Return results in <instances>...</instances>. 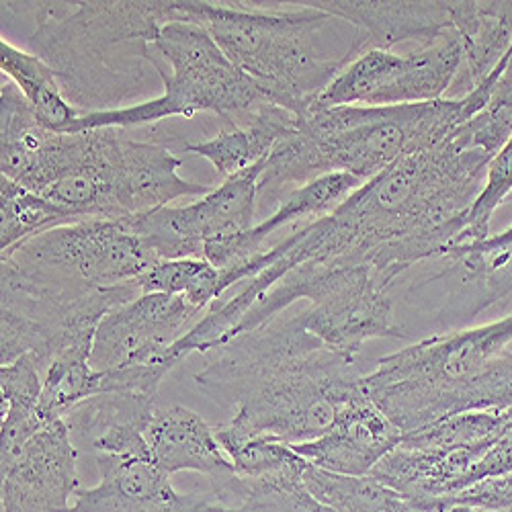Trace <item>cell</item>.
I'll return each instance as SVG.
<instances>
[{"mask_svg":"<svg viewBox=\"0 0 512 512\" xmlns=\"http://www.w3.org/2000/svg\"><path fill=\"white\" fill-rule=\"evenodd\" d=\"M0 480L3 512H70L78 474L68 420H50L23 443L0 449Z\"/></svg>","mask_w":512,"mask_h":512,"instance_id":"15","label":"cell"},{"mask_svg":"<svg viewBox=\"0 0 512 512\" xmlns=\"http://www.w3.org/2000/svg\"><path fill=\"white\" fill-rule=\"evenodd\" d=\"M0 256L58 267L95 287H119L160 263L132 220H84L39 234Z\"/></svg>","mask_w":512,"mask_h":512,"instance_id":"12","label":"cell"},{"mask_svg":"<svg viewBox=\"0 0 512 512\" xmlns=\"http://www.w3.org/2000/svg\"><path fill=\"white\" fill-rule=\"evenodd\" d=\"M486 107L496 111L498 115H502L512 125V52H510V58H508L504 70L500 72V76L494 84L492 97Z\"/></svg>","mask_w":512,"mask_h":512,"instance_id":"33","label":"cell"},{"mask_svg":"<svg viewBox=\"0 0 512 512\" xmlns=\"http://www.w3.org/2000/svg\"><path fill=\"white\" fill-rule=\"evenodd\" d=\"M35 19L31 54L54 72L82 115L123 109L162 80L152 56L158 31L177 21L175 0L140 3H21Z\"/></svg>","mask_w":512,"mask_h":512,"instance_id":"5","label":"cell"},{"mask_svg":"<svg viewBox=\"0 0 512 512\" xmlns=\"http://www.w3.org/2000/svg\"><path fill=\"white\" fill-rule=\"evenodd\" d=\"M101 482L93 488H78L70 512H238L213 498L177 492L156 465L152 451L97 453Z\"/></svg>","mask_w":512,"mask_h":512,"instance_id":"16","label":"cell"},{"mask_svg":"<svg viewBox=\"0 0 512 512\" xmlns=\"http://www.w3.org/2000/svg\"><path fill=\"white\" fill-rule=\"evenodd\" d=\"M512 193V136L500 148V152L490 160L486 168V179L482 185L480 195L476 197L472 209H469L465 226L457 238L459 246H472L480 244L490 238V222L494 218V211L500 203ZM451 250V248H449Z\"/></svg>","mask_w":512,"mask_h":512,"instance_id":"30","label":"cell"},{"mask_svg":"<svg viewBox=\"0 0 512 512\" xmlns=\"http://www.w3.org/2000/svg\"><path fill=\"white\" fill-rule=\"evenodd\" d=\"M207 312L183 295L142 293L101 320L91 365L103 373L136 365H162L168 349H173Z\"/></svg>","mask_w":512,"mask_h":512,"instance_id":"14","label":"cell"},{"mask_svg":"<svg viewBox=\"0 0 512 512\" xmlns=\"http://www.w3.org/2000/svg\"><path fill=\"white\" fill-rule=\"evenodd\" d=\"M216 437L242 478H263L306 463L289 443L273 435L226 437L216 433Z\"/></svg>","mask_w":512,"mask_h":512,"instance_id":"29","label":"cell"},{"mask_svg":"<svg viewBox=\"0 0 512 512\" xmlns=\"http://www.w3.org/2000/svg\"><path fill=\"white\" fill-rule=\"evenodd\" d=\"M492 156L451 136L363 183L328 216L300 230L308 261L353 259L388 289L412 265L457 244Z\"/></svg>","mask_w":512,"mask_h":512,"instance_id":"1","label":"cell"},{"mask_svg":"<svg viewBox=\"0 0 512 512\" xmlns=\"http://www.w3.org/2000/svg\"><path fill=\"white\" fill-rule=\"evenodd\" d=\"M0 267V365L31 355L41 375L60 357H91L101 320L142 295L138 283L95 287L15 256H0Z\"/></svg>","mask_w":512,"mask_h":512,"instance_id":"8","label":"cell"},{"mask_svg":"<svg viewBox=\"0 0 512 512\" xmlns=\"http://www.w3.org/2000/svg\"><path fill=\"white\" fill-rule=\"evenodd\" d=\"M508 512H512V510H508Z\"/></svg>","mask_w":512,"mask_h":512,"instance_id":"35","label":"cell"},{"mask_svg":"<svg viewBox=\"0 0 512 512\" xmlns=\"http://www.w3.org/2000/svg\"><path fill=\"white\" fill-rule=\"evenodd\" d=\"M175 11L177 21L201 25L236 68L261 84L273 105L297 117L367 52L359 29L308 3L261 9L256 3L175 0Z\"/></svg>","mask_w":512,"mask_h":512,"instance_id":"6","label":"cell"},{"mask_svg":"<svg viewBox=\"0 0 512 512\" xmlns=\"http://www.w3.org/2000/svg\"><path fill=\"white\" fill-rule=\"evenodd\" d=\"M181 158L164 146L125 138L117 127L54 132L3 76L0 170L25 189L72 209L82 220H125L213 189L185 181Z\"/></svg>","mask_w":512,"mask_h":512,"instance_id":"2","label":"cell"},{"mask_svg":"<svg viewBox=\"0 0 512 512\" xmlns=\"http://www.w3.org/2000/svg\"><path fill=\"white\" fill-rule=\"evenodd\" d=\"M308 490L336 512H418L400 492L371 476H343L308 463Z\"/></svg>","mask_w":512,"mask_h":512,"instance_id":"25","label":"cell"},{"mask_svg":"<svg viewBox=\"0 0 512 512\" xmlns=\"http://www.w3.org/2000/svg\"><path fill=\"white\" fill-rule=\"evenodd\" d=\"M265 162L230 177L185 207H160L130 218L158 261L203 259L205 246L248 232L259 203V179Z\"/></svg>","mask_w":512,"mask_h":512,"instance_id":"13","label":"cell"},{"mask_svg":"<svg viewBox=\"0 0 512 512\" xmlns=\"http://www.w3.org/2000/svg\"><path fill=\"white\" fill-rule=\"evenodd\" d=\"M308 461L263 478H242L228 496L238 512H336L320 502L306 486Z\"/></svg>","mask_w":512,"mask_h":512,"instance_id":"26","label":"cell"},{"mask_svg":"<svg viewBox=\"0 0 512 512\" xmlns=\"http://www.w3.org/2000/svg\"><path fill=\"white\" fill-rule=\"evenodd\" d=\"M207 355L193 379L207 398L234 410L232 420L216 429L226 437L314 441L365 377L357 357L330 349L310 332L302 310L283 312Z\"/></svg>","mask_w":512,"mask_h":512,"instance_id":"3","label":"cell"},{"mask_svg":"<svg viewBox=\"0 0 512 512\" xmlns=\"http://www.w3.org/2000/svg\"><path fill=\"white\" fill-rule=\"evenodd\" d=\"M361 185L363 181L347 173H332L320 177L285 197L273 211V216H269L261 224L252 226L248 232L209 242L205 246L203 259L222 273L236 271L244 267L248 261H252L254 256H259L263 250H267V240L273 234L300 222L310 224L328 216L330 211H334Z\"/></svg>","mask_w":512,"mask_h":512,"instance_id":"18","label":"cell"},{"mask_svg":"<svg viewBox=\"0 0 512 512\" xmlns=\"http://www.w3.org/2000/svg\"><path fill=\"white\" fill-rule=\"evenodd\" d=\"M510 52L461 99L394 107H312L275 146L259 179V201L277 205L293 191L347 173L367 183L404 156L445 144L463 123L486 109Z\"/></svg>","mask_w":512,"mask_h":512,"instance_id":"4","label":"cell"},{"mask_svg":"<svg viewBox=\"0 0 512 512\" xmlns=\"http://www.w3.org/2000/svg\"><path fill=\"white\" fill-rule=\"evenodd\" d=\"M455 29L463 39L469 89H474L512 50V3H455Z\"/></svg>","mask_w":512,"mask_h":512,"instance_id":"22","label":"cell"},{"mask_svg":"<svg viewBox=\"0 0 512 512\" xmlns=\"http://www.w3.org/2000/svg\"><path fill=\"white\" fill-rule=\"evenodd\" d=\"M173 74L162 70L164 93L152 101L130 105L115 111L80 115L64 134L101 130V127H138L170 117L191 119L197 113L213 115H250L265 103H271L256 80L236 68L218 48L213 37L197 23L170 21L154 41Z\"/></svg>","mask_w":512,"mask_h":512,"instance_id":"9","label":"cell"},{"mask_svg":"<svg viewBox=\"0 0 512 512\" xmlns=\"http://www.w3.org/2000/svg\"><path fill=\"white\" fill-rule=\"evenodd\" d=\"M142 293L183 295L193 306L209 310L220 295V271L205 259L160 261L138 279Z\"/></svg>","mask_w":512,"mask_h":512,"instance_id":"28","label":"cell"},{"mask_svg":"<svg viewBox=\"0 0 512 512\" xmlns=\"http://www.w3.org/2000/svg\"><path fill=\"white\" fill-rule=\"evenodd\" d=\"M463 68L457 29L408 54L367 50L340 72L312 107H394L443 99Z\"/></svg>","mask_w":512,"mask_h":512,"instance_id":"11","label":"cell"},{"mask_svg":"<svg viewBox=\"0 0 512 512\" xmlns=\"http://www.w3.org/2000/svg\"><path fill=\"white\" fill-rule=\"evenodd\" d=\"M402 433L361 388L338 408L332 424L314 441L291 445L314 467L343 476H369L371 469L392 453Z\"/></svg>","mask_w":512,"mask_h":512,"instance_id":"17","label":"cell"},{"mask_svg":"<svg viewBox=\"0 0 512 512\" xmlns=\"http://www.w3.org/2000/svg\"><path fill=\"white\" fill-rule=\"evenodd\" d=\"M76 222L84 220L72 209L0 175V252Z\"/></svg>","mask_w":512,"mask_h":512,"instance_id":"24","label":"cell"},{"mask_svg":"<svg viewBox=\"0 0 512 512\" xmlns=\"http://www.w3.org/2000/svg\"><path fill=\"white\" fill-rule=\"evenodd\" d=\"M107 373L91 365L89 355H66L44 371L39 412L46 420L66 418L78 404L105 394Z\"/></svg>","mask_w":512,"mask_h":512,"instance_id":"27","label":"cell"},{"mask_svg":"<svg viewBox=\"0 0 512 512\" xmlns=\"http://www.w3.org/2000/svg\"><path fill=\"white\" fill-rule=\"evenodd\" d=\"M465 283L476 285L480 289L474 297L472 310H469V316H467V318H474L478 312L492 308L494 304L502 302L506 295L512 293V256H508V259L498 267L467 277Z\"/></svg>","mask_w":512,"mask_h":512,"instance_id":"32","label":"cell"},{"mask_svg":"<svg viewBox=\"0 0 512 512\" xmlns=\"http://www.w3.org/2000/svg\"><path fill=\"white\" fill-rule=\"evenodd\" d=\"M146 441L166 476L197 472L207 478L209 488H220L238 476L218 443L216 429L189 408H158L146 429Z\"/></svg>","mask_w":512,"mask_h":512,"instance_id":"20","label":"cell"},{"mask_svg":"<svg viewBox=\"0 0 512 512\" xmlns=\"http://www.w3.org/2000/svg\"><path fill=\"white\" fill-rule=\"evenodd\" d=\"M445 512H494V510H484V508H476V506H461V504H457V506H451Z\"/></svg>","mask_w":512,"mask_h":512,"instance_id":"34","label":"cell"},{"mask_svg":"<svg viewBox=\"0 0 512 512\" xmlns=\"http://www.w3.org/2000/svg\"><path fill=\"white\" fill-rule=\"evenodd\" d=\"M512 316L424 338L377 361L365 394L402 435L453 414L512 406Z\"/></svg>","mask_w":512,"mask_h":512,"instance_id":"7","label":"cell"},{"mask_svg":"<svg viewBox=\"0 0 512 512\" xmlns=\"http://www.w3.org/2000/svg\"><path fill=\"white\" fill-rule=\"evenodd\" d=\"M297 125V115L265 103L252 111L244 125H230L211 140L189 144L185 150L209 160L226 179L265 162L275 146Z\"/></svg>","mask_w":512,"mask_h":512,"instance_id":"21","label":"cell"},{"mask_svg":"<svg viewBox=\"0 0 512 512\" xmlns=\"http://www.w3.org/2000/svg\"><path fill=\"white\" fill-rule=\"evenodd\" d=\"M508 256H512V226L502 234L490 236L488 240L472 246H459L445 252V259H451L463 269L465 279L480 271L498 267Z\"/></svg>","mask_w":512,"mask_h":512,"instance_id":"31","label":"cell"},{"mask_svg":"<svg viewBox=\"0 0 512 512\" xmlns=\"http://www.w3.org/2000/svg\"><path fill=\"white\" fill-rule=\"evenodd\" d=\"M314 9L345 19L365 37L367 50H392L414 41L424 46L455 29V3H412V0H316Z\"/></svg>","mask_w":512,"mask_h":512,"instance_id":"19","label":"cell"},{"mask_svg":"<svg viewBox=\"0 0 512 512\" xmlns=\"http://www.w3.org/2000/svg\"><path fill=\"white\" fill-rule=\"evenodd\" d=\"M0 70L17 84L39 121L50 130L66 132L72 121L82 115L66 101L56 72L39 56L15 48L5 37L0 41Z\"/></svg>","mask_w":512,"mask_h":512,"instance_id":"23","label":"cell"},{"mask_svg":"<svg viewBox=\"0 0 512 512\" xmlns=\"http://www.w3.org/2000/svg\"><path fill=\"white\" fill-rule=\"evenodd\" d=\"M300 300L302 316L324 345L351 357L371 338H406L394 322V306L369 265L353 259L310 261L289 271L244 316L234 336L287 312ZM232 336V338H234Z\"/></svg>","mask_w":512,"mask_h":512,"instance_id":"10","label":"cell"}]
</instances>
